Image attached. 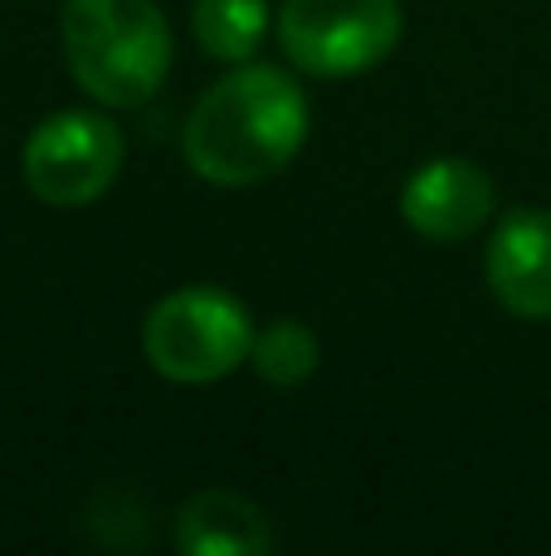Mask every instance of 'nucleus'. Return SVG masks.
<instances>
[{"label": "nucleus", "instance_id": "obj_1", "mask_svg": "<svg viewBox=\"0 0 551 556\" xmlns=\"http://www.w3.org/2000/svg\"><path fill=\"white\" fill-rule=\"evenodd\" d=\"M308 142V93L273 64H234L205 88L181 152L210 186H259L279 176Z\"/></svg>", "mask_w": 551, "mask_h": 556}, {"label": "nucleus", "instance_id": "obj_2", "mask_svg": "<svg viewBox=\"0 0 551 556\" xmlns=\"http://www.w3.org/2000/svg\"><path fill=\"white\" fill-rule=\"evenodd\" d=\"M59 39L98 108H142L171 74V25L156 0H64Z\"/></svg>", "mask_w": 551, "mask_h": 556}, {"label": "nucleus", "instance_id": "obj_3", "mask_svg": "<svg viewBox=\"0 0 551 556\" xmlns=\"http://www.w3.org/2000/svg\"><path fill=\"white\" fill-rule=\"evenodd\" d=\"M254 323L234 293L191 283L166 293L142 323V356L176 386H210L249 362Z\"/></svg>", "mask_w": 551, "mask_h": 556}, {"label": "nucleus", "instance_id": "obj_4", "mask_svg": "<svg viewBox=\"0 0 551 556\" xmlns=\"http://www.w3.org/2000/svg\"><path fill=\"white\" fill-rule=\"evenodd\" d=\"M273 35L293 68L312 78H351L400 45V0H283Z\"/></svg>", "mask_w": 551, "mask_h": 556}, {"label": "nucleus", "instance_id": "obj_5", "mask_svg": "<svg viewBox=\"0 0 551 556\" xmlns=\"http://www.w3.org/2000/svg\"><path fill=\"white\" fill-rule=\"evenodd\" d=\"M20 172L35 201L54 211H84L113 191L123 172V132L103 113L64 108L25 137Z\"/></svg>", "mask_w": 551, "mask_h": 556}, {"label": "nucleus", "instance_id": "obj_6", "mask_svg": "<svg viewBox=\"0 0 551 556\" xmlns=\"http://www.w3.org/2000/svg\"><path fill=\"white\" fill-rule=\"evenodd\" d=\"M498 195L484 166L464 156H435L400 186V220L430 244H459L484 230Z\"/></svg>", "mask_w": 551, "mask_h": 556}, {"label": "nucleus", "instance_id": "obj_7", "mask_svg": "<svg viewBox=\"0 0 551 556\" xmlns=\"http://www.w3.org/2000/svg\"><path fill=\"white\" fill-rule=\"evenodd\" d=\"M488 293L523 323H551V211L517 205L498 220L484 250Z\"/></svg>", "mask_w": 551, "mask_h": 556}, {"label": "nucleus", "instance_id": "obj_8", "mask_svg": "<svg viewBox=\"0 0 551 556\" xmlns=\"http://www.w3.org/2000/svg\"><path fill=\"white\" fill-rule=\"evenodd\" d=\"M176 547L185 556H264L273 547V528L254 498L205 489L176 513Z\"/></svg>", "mask_w": 551, "mask_h": 556}, {"label": "nucleus", "instance_id": "obj_9", "mask_svg": "<svg viewBox=\"0 0 551 556\" xmlns=\"http://www.w3.org/2000/svg\"><path fill=\"white\" fill-rule=\"evenodd\" d=\"M269 0H195L191 35L220 64H249L269 39Z\"/></svg>", "mask_w": 551, "mask_h": 556}, {"label": "nucleus", "instance_id": "obj_10", "mask_svg": "<svg viewBox=\"0 0 551 556\" xmlns=\"http://www.w3.org/2000/svg\"><path fill=\"white\" fill-rule=\"evenodd\" d=\"M318 362H322V342L308 323H298V317H279V323H269L264 332H254L249 366L259 371L264 386H279V391L303 386L312 371H318Z\"/></svg>", "mask_w": 551, "mask_h": 556}]
</instances>
